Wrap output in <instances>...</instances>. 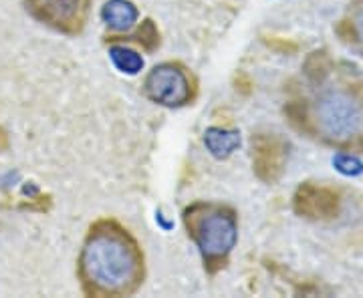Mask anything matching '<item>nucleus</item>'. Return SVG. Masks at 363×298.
<instances>
[{"instance_id": "1a4fd4ad", "label": "nucleus", "mask_w": 363, "mask_h": 298, "mask_svg": "<svg viewBox=\"0 0 363 298\" xmlns=\"http://www.w3.org/2000/svg\"><path fill=\"white\" fill-rule=\"evenodd\" d=\"M109 57L113 61V65L121 71V73H128V75H138L143 69V59L135 51H131L128 47H121L116 45L111 47Z\"/></svg>"}, {"instance_id": "7ed1b4c3", "label": "nucleus", "mask_w": 363, "mask_h": 298, "mask_svg": "<svg viewBox=\"0 0 363 298\" xmlns=\"http://www.w3.org/2000/svg\"><path fill=\"white\" fill-rule=\"evenodd\" d=\"M184 224L208 266H222L238 242L236 214L228 206L196 202L186 207Z\"/></svg>"}, {"instance_id": "20e7f679", "label": "nucleus", "mask_w": 363, "mask_h": 298, "mask_svg": "<svg viewBox=\"0 0 363 298\" xmlns=\"http://www.w3.org/2000/svg\"><path fill=\"white\" fill-rule=\"evenodd\" d=\"M143 93L157 105L182 107L194 99V81L178 63H162L147 73L143 81Z\"/></svg>"}, {"instance_id": "6e6552de", "label": "nucleus", "mask_w": 363, "mask_h": 298, "mask_svg": "<svg viewBox=\"0 0 363 298\" xmlns=\"http://www.w3.org/2000/svg\"><path fill=\"white\" fill-rule=\"evenodd\" d=\"M204 145L206 149L218 159H224L238 149L240 145V133L233 130H222V127H210L204 133Z\"/></svg>"}, {"instance_id": "423d86ee", "label": "nucleus", "mask_w": 363, "mask_h": 298, "mask_svg": "<svg viewBox=\"0 0 363 298\" xmlns=\"http://www.w3.org/2000/svg\"><path fill=\"white\" fill-rule=\"evenodd\" d=\"M295 206L298 214H305L309 218H327L337 212V194L327 188L305 185L298 190Z\"/></svg>"}, {"instance_id": "f03ea898", "label": "nucleus", "mask_w": 363, "mask_h": 298, "mask_svg": "<svg viewBox=\"0 0 363 298\" xmlns=\"http://www.w3.org/2000/svg\"><path fill=\"white\" fill-rule=\"evenodd\" d=\"M303 123L339 149H363V87L329 85L303 107Z\"/></svg>"}, {"instance_id": "39448f33", "label": "nucleus", "mask_w": 363, "mask_h": 298, "mask_svg": "<svg viewBox=\"0 0 363 298\" xmlns=\"http://www.w3.org/2000/svg\"><path fill=\"white\" fill-rule=\"evenodd\" d=\"M26 11L43 25L65 35L83 30L89 14V0H25Z\"/></svg>"}, {"instance_id": "f257e3e1", "label": "nucleus", "mask_w": 363, "mask_h": 298, "mask_svg": "<svg viewBox=\"0 0 363 298\" xmlns=\"http://www.w3.org/2000/svg\"><path fill=\"white\" fill-rule=\"evenodd\" d=\"M79 278L87 294L128 297L143 280L142 250L119 224L97 222L79 254Z\"/></svg>"}, {"instance_id": "0eeeda50", "label": "nucleus", "mask_w": 363, "mask_h": 298, "mask_svg": "<svg viewBox=\"0 0 363 298\" xmlns=\"http://www.w3.org/2000/svg\"><path fill=\"white\" fill-rule=\"evenodd\" d=\"M138 8L130 0H107L101 8V18L111 30L123 33L138 23Z\"/></svg>"}, {"instance_id": "9b49d317", "label": "nucleus", "mask_w": 363, "mask_h": 298, "mask_svg": "<svg viewBox=\"0 0 363 298\" xmlns=\"http://www.w3.org/2000/svg\"><path fill=\"white\" fill-rule=\"evenodd\" d=\"M333 166L343 176H359L363 171L362 159L357 156H353V154H345V151H341V154L333 157Z\"/></svg>"}, {"instance_id": "f8f14e48", "label": "nucleus", "mask_w": 363, "mask_h": 298, "mask_svg": "<svg viewBox=\"0 0 363 298\" xmlns=\"http://www.w3.org/2000/svg\"><path fill=\"white\" fill-rule=\"evenodd\" d=\"M2 147H6V135H4V131L0 130V149Z\"/></svg>"}, {"instance_id": "9d476101", "label": "nucleus", "mask_w": 363, "mask_h": 298, "mask_svg": "<svg viewBox=\"0 0 363 298\" xmlns=\"http://www.w3.org/2000/svg\"><path fill=\"white\" fill-rule=\"evenodd\" d=\"M347 30H350L351 42L363 52V4H357L351 11L347 18Z\"/></svg>"}]
</instances>
